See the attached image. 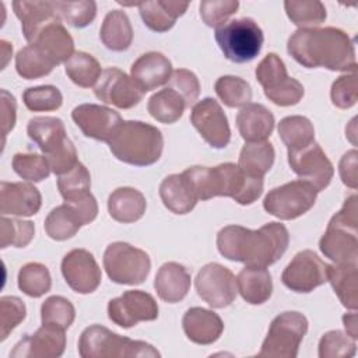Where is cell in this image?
<instances>
[{
    "mask_svg": "<svg viewBox=\"0 0 358 358\" xmlns=\"http://www.w3.org/2000/svg\"><path fill=\"white\" fill-rule=\"evenodd\" d=\"M62 274L67 285L78 294L94 292L102 280L101 268L85 249H73L62 260Z\"/></svg>",
    "mask_w": 358,
    "mask_h": 358,
    "instance_id": "cell-19",
    "label": "cell"
},
{
    "mask_svg": "<svg viewBox=\"0 0 358 358\" xmlns=\"http://www.w3.org/2000/svg\"><path fill=\"white\" fill-rule=\"evenodd\" d=\"M98 215V204L92 194L55 207L45 220V231L55 241L73 238L83 225L91 224Z\"/></svg>",
    "mask_w": 358,
    "mask_h": 358,
    "instance_id": "cell-11",
    "label": "cell"
},
{
    "mask_svg": "<svg viewBox=\"0 0 358 358\" xmlns=\"http://www.w3.org/2000/svg\"><path fill=\"white\" fill-rule=\"evenodd\" d=\"M0 48H1V69H4L10 59V55L13 53V46L7 41H0Z\"/></svg>",
    "mask_w": 358,
    "mask_h": 358,
    "instance_id": "cell-59",
    "label": "cell"
},
{
    "mask_svg": "<svg viewBox=\"0 0 358 358\" xmlns=\"http://www.w3.org/2000/svg\"><path fill=\"white\" fill-rule=\"evenodd\" d=\"M42 206L39 190L28 182H1L0 183V213L3 215L31 217Z\"/></svg>",
    "mask_w": 358,
    "mask_h": 358,
    "instance_id": "cell-22",
    "label": "cell"
},
{
    "mask_svg": "<svg viewBox=\"0 0 358 358\" xmlns=\"http://www.w3.org/2000/svg\"><path fill=\"white\" fill-rule=\"evenodd\" d=\"M59 15L74 28L90 25L96 15V3L90 0L78 1H55Z\"/></svg>",
    "mask_w": 358,
    "mask_h": 358,
    "instance_id": "cell-49",
    "label": "cell"
},
{
    "mask_svg": "<svg viewBox=\"0 0 358 358\" xmlns=\"http://www.w3.org/2000/svg\"><path fill=\"white\" fill-rule=\"evenodd\" d=\"M343 323H344V327L347 330V334L357 340L358 337V324H357V313L355 312H351V313H345L343 316Z\"/></svg>",
    "mask_w": 358,
    "mask_h": 358,
    "instance_id": "cell-58",
    "label": "cell"
},
{
    "mask_svg": "<svg viewBox=\"0 0 358 358\" xmlns=\"http://www.w3.org/2000/svg\"><path fill=\"white\" fill-rule=\"evenodd\" d=\"M103 268L110 281L123 285H138L151 270L150 256L126 242L108 245L103 253Z\"/></svg>",
    "mask_w": 358,
    "mask_h": 358,
    "instance_id": "cell-9",
    "label": "cell"
},
{
    "mask_svg": "<svg viewBox=\"0 0 358 358\" xmlns=\"http://www.w3.org/2000/svg\"><path fill=\"white\" fill-rule=\"evenodd\" d=\"M108 317L117 326L129 329L138 322H151L158 317V303L154 296L141 289L124 291L108 303Z\"/></svg>",
    "mask_w": 358,
    "mask_h": 358,
    "instance_id": "cell-16",
    "label": "cell"
},
{
    "mask_svg": "<svg viewBox=\"0 0 358 358\" xmlns=\"http://www.w3.org/2000/svg\"><path fill=\"white\" fill-rule=\"evenodd\" d=\"M56 64L35 45L29 43L15 56V70L25 80H36L52 73Z\"/></svg>",
    "mask_w": 358,
    "mask_h": 358,
    "instance_id": "cell-40",
    "label": "cell"
},
{
    "mask_svg": "<svg viewBox=\"0 0 358 358\" xmlns=\"http://www.w3.org/2000/svg\"><path fill=\"white\" fill-rule=\"evenodd\" d=\"M76 317V309L73 303L60 295H53L45 299L41 306L42 324L53 326L62 330L69 329Z\"/></svg>",
    "mask_w": 358,
    "mask_h": 358,
    "instance_id": "cell-44",
    "label": "cell"
},
{
    "mask_svg": "<svg viewBox=\"0 0 358 358\" xmlns=\"http://www.w3.org/2000/svg\"><path fill=\"white\" fill-rule=\"evenodd\" d=\"M57 189L64 201L78 199L91 189V175L88 169L78 162L71 171L57 178Z\"/></svg>",
    "mask_w": 358,
    "mask_h": 358,
    "instance_id": "cell-46",
    "label": "cell"
},
{
    "mask_svg": "<svg viewBox=\"0 0 358 358\" xmlns=\"http://www.w3.org/2000/svg\"><path fill=\"white\" fill-rule=\"evenodd\" d=\"M64 71L67 77L81 88L95 87L102 74L98 60L85 52H74L64 63Z\"/></svg>",
    "mask_w": 358,
    "mask_h": 358,
    "instance_id": "cell-39",
    "label": "cell"
},
{
    "mask_svg": "<svg viewBox=\"0 0 358 358\" xmlns=\"http://www.w3.org/2000/svg\"><path fill=\"white\" fill-rule=\"evenodd\" d=\"M236 288L250 305L267 302L273 292L271 274L266 267H245L236 275Z\"/></svg>",
    "mask_w": 358,
    "mask_h": 358,
    "instance_id": "cell-32",
    "label": "cell"
},
{
    "mask_svg": "<svg viewBox=\"0 0 358 358\" xmlns=\"http://www.w3.org/2000/svg\"><path fill=\"white\" fill-rule=\"evenodd\" d=\"M274 116L262 103H248L236 115V127L248 143L266 141L274 130Z\"/></svg>",
    "mask_w": 358,
    "mask_h": 358,
    "instance_id": "cell-26",
    "label": "cell"
},
{
    "mask_svg": "<svg viewBox=\"0 0 358 358\" xmlns=\"http://www.w3.org/2000/svg\"><path fill=\"white\" fill-rule=\"evenodd\" d=\"M358 197L351 194L327 224L319 241L320 252L337 264H357L358 259Z\"/></svg>",
    "mask_w": 358,
    "mask_h": 358,
    "instance_id": "cell-5",
    "label": "cell"
},
{
    "mask_svg": "<svg viewBox=\"0 0 358 358\" xmlns=\"http://www.w3.org/2000/svg\"><path fill=\"white\" fill-rule=\"evenodd\" d=\"M214 90L217 96L229 108H239L250 103L252 88L248 81L235 76H222L215 84Z\"/></svg>",
    "mask_w": 358,
    "mask_h": 358,
    "instance_id": "cell-42",
    "label": "cell"
},
{
    "mask_svg": "<svg viewBox=\"0 0 358 358\" xmlns=\"http://www.w3.org/2000/svg\"><path fill=\"white\" fill-rule=\"evenodd\" d=\"M27 315V308L18 296L0 298V340L4 341L11 330H14Z\"/></svg>",
    "mask_w": 358,
    "mask_h": 358,
    "instance_id": "cell-51",
    "label": "cell"
},
{
    "mask_svg": "<svg viewBox=\"0 0 358 358\" xmlns=\"http://www.w3.org/2000/svg\"><path fill=\"white\" fill-rule=\"evenodd\" d=\"M99 38L102 43L113 52L129 49L133 41V28L127 14L122 10L109 11L103 18Z\"/></svg>",
    "mask_w": 358,
    "mask_h": 358,
    "instance_id": "cell-35",
    "label": "cell"
},
{
    "mask_svg": "<svg viewBox=\"0 0 358 358\" xmlns=\"http://www.w3.org/2000/svg\"><path fill=\"white\" fill-rule=\"evenodd\" d=\"M306 331L308 319L301 312H282L273 319L257 355L267 358H295Z\"/></svg>",
    "mask_w": 358,
    "mask_h": 358,
    "instance_id": "cell-8",
    "label": "cell"
},
{
    "mask_svg": "<svg viewBox=\"0 0 358 358\" xmlns=\"http://www.w3.org/2000/svg\"><path fill=\"white\" fill-rule=\"evenodd\" d=\"M278 136L287 150H298L315 141V127L305 116H287L278 123Z\"/></svg>",
    "mask_w": 358,
    "mask_h": 358,
    "instance_id": "cell-38",
    "label": "cell"
},
{
    "mask_svg": "<svg viewBox=\"0 0 358 358\" xmlns=\"http://www.w3.org/2000/svg\"><path fill=\"white\" fill-rule=\"evenodd\" d=\"M284 8L288 18L299 28H315L322 24L326 17V7L322 1H284Z\"/></svg>",
    "mask_w": 358,
    "mask_h": 358,
    "instance_id": "cell-43",
    "label": "cell"
},
{
    "mask_svg": "<svg viewBox=\"0 0 358 358\" xmlns=\"http://www.w3.org/2000/svg\"><path fill=\"white\" fill-rule=\"evenodd\" d=\"M274 157L275 151L271 143H246L241 150L238 168L246 175L263 178L271 169L274 164Z\"/></svg>",
    "mask_w": 358,
    "mask_h": 358,
    "instance_id": "cell-36",
    "label": "cell"
},
{
    "mask_svg": "<svg viewBox=\"0 0 358 358\" xmlns=\"http://www.w3.org/2000/svg\"><path fill=\"white\" fill-rule=\"evenodd\" d=\"M182 173L190 182L197 200L231 197L241 206H249L263 193V178L246 175L232 162L214 168L196 165Z\"/></svg>",
    "mask_w": 358,
    "mask_h": 358,
    "instance_id": "cell-3",
    "label": "cell"
},
{
    "mask_svg": "<svg viewBox=\"0 0 358 358\" xmlns=\"http://www.w3.org/2000/svg\"><path fill=\"white\" fill-rule=\"evenodd\" d=\"M186 109L185 99L172 88H164L150 96L147 102L148 113L159 123L171 124L178 122Z\"/></svg>",
    "mask_w": 358,
    "mask_h": 358,
    "instance_id": "cell-37",
    "label": "cell"
},
{
    "mask_svg": "<svg viewBox=\"0 0 358 358\" xmlns=\"http://www.w3.org/2000/svg\"><path fill=\"white\" fill-rule=\"evenodd\" d=\"M288 164L294 173L310 183L317 193L330 185L334 175L333 164L316 141L298 150H288Z\"/></svg>",
    "mask_w": 358,
    "mask_h": 358,
    "instance_id": "cell-14",
    "label": "cell"
},
{
    "mask_svg": "<svg viewBox=\"0 0 358 358\" xmlns=\"http://www.w3.org/2000/svg\"><path fill=\"white\" fill-rule=\"evenodd\" d=\"M190 122L201 138L213 148H225L231 140L227 115L214 98H204L193 105Z\"/></svg>",
    "mask_w": 358,
    "mask_h": 358,
    "instance_id": "cell-17",
    "label": "cell"
},
{
    "mask_svg": "<svg viewBox=\"0 0 358 358\" xmlns=\"http://www.w3.org/2000/svg\"><path fill=\"white\" fill-rule=\"evenodd\" d=\"M327 281L331 284L343 306L351 310L358 308L357 264H327Z\"/></svg>",
    "mask_w": 358,
    "mask_h": 358,
    "instance_id": "cell-34",
    "label": "cell"
},
{
    "mask_svg": "<svg viewBox=\"0 0 358 358\" xmlns=\"http://www.w3.org/2000/svg\"><path fill=\"white\" fill-rule=\"evenodd\" d=\"M168 88L175 90L185 99L186 108L193 105L200 95V83L194 73L186 69H178L172 71L168 83Z\"/></svg>",
    "mask_w": 358,
    "mask_h": 358,
    "instance_id": "cell-54",
    "label": "cell"
},
{
    "mask_svg": "<svg viewBox=\"0 0 358 358\" xmlns=\"http://www.w3.org/2000/svg\"><path fill=\"white\" fill-rule=\"evenodd\" d=\"M215 41L228 60L248 63L260 53L264 36L255 20L243 17L215 28Z\"/></svg>",
    "mask_w": 358,
    "mask_h": 358,
    "instance_id": "cell-7",
    "label": "cell"
},
{
    "mask_svg": "<svg viewBox=\"0 0 358 358\" xmlns=\"http://www.w3.org/2000/svg\"><path fill=\"white\" fill-rule=\"evenodd\" d=\"M358 154L357 150L347 151L338 164V172L343 183L351 189L358 187Z\"/></svg>",
    "mask_w": 358,
    "mask_h": 358,
    "instance_id": "cell-56",
    "label": "cell"
},
{
    "mask_svg": "<svg viewBox=\"0 0 358 358\" xmlns=\"http://www.w3.org/2000/svg\"><path fill=\"white\" fill-rule=\"evenodd\" d=\"M239 1L236 0H204L200 3V17L207 27L218 28L236 13Z\"/></svg>",
    "mask_w": 358,
    "mask_h": 358,
    "instance_id": "cell-52",
    "label": "cell"
},
{
    "mask_svg": "<svg viewBox=\"0 0 358 358\" xmlns=\"http://www.w3.org/2000/svg\"><path fill=\"white\" fill-rule=\"evenodd\" d=\"M14 172L25 180L41 182L50 175V166L45 155L34 152H18L13 157Z\"/></svg>",
    "mask_w": 358,
    "mask_h": 358,
    "instance_id": "cell-47",
    "label": "cell"
},
{
    "mask_svg": "<svg viewBox=\"0 0 358 358\" xmlns=\"http://www.w3.org/2000/svg\"><path fill=\"white\" fill-rule=\"evenodd\" d=\"M17 103L15 98L7 91L1 90V133L3 137H6L15 126V119H17Z\"/></svg>",
    "mask_w": 358,
    "mask_h": 358,
    "instance_id": "cell-57",
    "label": "cell"
},
{
    "mask_svg": "<svg viewBox=\"0 0 358 358\" xmlns=\"http://www.w3.org/2000/svg\"><path fill=\"white\" fill-rule=\"evenodd\" d=\"M32 45L38 46L56 66L66 63L74 53V41L63 27L62 20L45 25Z\"/></svg>",
    "mask_w": 358,
    "mask_h": 358,
    "instance_id": "cell-29",
    "label": "cell"
},
{
    "mask_svg": "<svg viewBox=\"0 0 358 358\" xmlns=\"http://www.w3.org/2000/svg\"><path fill=\"white\" fill-rule=\"evenodd\" d=\"M78 354L83 358L161 357L151 344L119 336L101 324H92L84 329L78 340Z\"/></svg>",
    "mask_w": 358,
    "mask_h": 358,
    "instance_id": "cell-6",
    "label": "cell"
},
{
    "mask_svg": "<svg viewBox=\"0 0 358 358\" xmlns=\"http://www.w3.org/2000/svg\"><path fill=\"white\" fill-rule=\"evenodd\" d=\"M147 208L144 194L134 187H117L108 199L109 215L123 224L138 221Z\"/></svg>",
    "mask_w": 358,
    "mask_h": 358,
    "instance_id": "cell-31",
    "label": "cell"
},
{
    "mask_svg": "<svg viewBox=\"0 0 358 358\" xmlns=\"http://www.w3.org/2000/svg\"><path fill=\"white\" fill-rule=\"evenodd\" d=\"M94 94L99 101L119 109L136 106L144 95L134 80L116 67H108L102 71L94 87Z\"/></svg>",
    "mask_w": 358,
    "mask_h": 358,
    "instance_id": "cell-18",
    "label": "cell"
},
{
    "mask_svg": "<svg viewBox=\"0 0 358 358\" xmlns=\"http://www.w3.org/2000/svg\"><path fill=\"white\" fill-rule=\"evenodd\" d=\"M112 154L122 162L134 166L155 164L164 150L159 129L140 120H123L108 141Z\"/></svg>",
    "mask_w": 358,
    "mask_h": 358,
    "instance_id": "cell-4",
    "label": "cell"
},
{
    "mask_svg": "<svg viewBox=\"0 0 358 358\" xmlns=\"http://www.w3.org/2000/svg\"><path fill=\"white\" fill-rule=\"evenodd\" d=\"M190 282V273L183 264L168 262L158 268L154 280V288L164 302L176 303L187 295Z\"/></svg>",
    "mask_w": 358,
    "mask_h": 358,
    "instance_id": "cell-27",
    "label": "cell"
},
{
    "mask_svg": "<svg viewBox=\"0 0 358 358\" xmlns=\"http://www.w3.org/2000/svg\"><path fill=\"white\" fill-rule=\"evenodd\" d=\"M331 102L340 109H348L358 101V80L355 71L340 76L330 90Z\"/></svg>",
    "mask_w": 358,
    "mask_h": 358,
    "instance_id": "cell-53",
    "label": "cell"
},
{
    "mask_svg": "<svg viewBox=\"0 0 358 358\" xmlns=\"http://www.w3.org/2000/svg\"><path fill=\"white\" fill-rule=\"evenodd\" d=\"M289 56L306 69L323 67L331 71H355L354 41L340 28H299L288 42Z\"/></svg>",
    "mask_w": 358,
    "mask_h": 358,
    "instance_id": "cell-1",
    "label": "cell"
},
{
    "mask_svg": "<svg viewBox=\"0 0 358 358\" xmlns=\"http://www.w3.org/2000/svg\"><path fill=\"white\" fill-rule=\"evenodd\" d=\"M45 157L49 162L50 171L53 173H56L57 176L67 173L69 171H71L80 162L77 159L76 147H74L73 141L69 137L64 140V143L60 147H57L53 152H50Z\"/></svg>",
    "mask_w": 358,
    "mask_h": 358,
    "instance_id": "cell-55",
    "label": "cell"
},
{
    "mask_svg": "<svg viewBox=\"0 0 358 358\" xmlns=\"http://www.w3.org/2000/svg\"><path fill=\"white\" fill-rule=\"evenodd\" d=\"M316 189L305 180H291L274 187L263 200V208L280 220H295L308 213L316 203Z\"/></svg>",
    "mask_w": 358,
    "mask_h": 358,
    "instance_id": "cell-12",
    "label": "cell"
},
{
    "mask_svg": "<svg viewBox=\"0 0 358 358\" xmlns=\"http://www.w3.org/2000/svg\"><path fill=\"white\" fill-rule=\"evenodd\" d=\"M143 22L154 32L169 31L176 20L185 14L189 7L186 1L176 0H151L137 4Z\"/></svg>",
    "mask_w": 358,
    "mask_h": 358,
    "instance_id": "cell-28",
    "label": "cell"
},
{
    "mask_svg": "<svg viewBox=\"0 0 358 358\" xmlns=\"http://www.w3.org/2000/svg\"><path fill=\"white\" fill-rule=\"evenodd\" d=\"M281 281L294 292L308 294L327 282V264L313 250H301L284 268Z\"/></svg>",
    "mask_w": 358,
    "mask_h": 358,
    "instance_id": "cell-15",
    "label": "cell"
},
{
    "mask_svg": "<svg viewBox=\"0 0 358 358\" xmlns=\"http://www.w3.org/2000/svg\"><path fill=\"white\" fill-rule=\"evenodd\" d=\"M22 101L27 109L32 112H49L62 106L63 95L55 85H39L27 88L22 94Z\"/></svg>",
    "mask_w": 358,
    "mask_h": 358,
    "instance_id": "cell-48",
    "label": "cell"
},
{
    "mask_svg": "<svg viewBox=\"0 0 358 358\" xmlns=\"http://www.w3.org/2000/svg\"><path fill=\"white\" fill-rule=\"evenodd\" d=\"M18 288L28 296L39 298L50 291L52 278L46 266L31 262L24 264L18 271Z\"/></svg>",
    "mask_w": 358,
    "mask_h": 358,
    "instance_id": "cell-41",
    "label": "cell"
},
{
    "mask_svg": "<svg viewBox=\"0 0 358 358\" xmlns=\"http://www.w3.org/2000/svg\"><path fill=\"white\" fill-rule=\"evenodd\" d=\"M199 296L211 308L222 309L236 298V278L232 271L218 263H208L200 268L194 280Z\"/></svg>",
    "mask_w": 358,
    "mask_h": 358,
    "instance_id": "cell-13",
    "label": "cell"
},
{
    "mask_svg": "<svg viewBox=\"0 0 358 358\" xmlns=\"http://www.w3.org/2000/svg\"><path fill=\"white\" fill-rule=\"evenodd\" d=\"M159 197L164 206L175 214L190 213L196 203V193L183 173H172L159 185Z\"/></svg>",
    "mask_w": 358,
    "mask_h": 358,
    "instance_id": "cell-30",
    "label": "cell"
},
{
    "mask_svg": "<svg viewBox=\"0 0 358 358\" xmlns=\"http://www.w3.org/2000/svg\"><path fill=\"white\" fill-rule=\"evenodd\" d=\"M255 74L263 87L264 95L278 106L296 105L305 94L303 85L288 76L284 62L275 53L264 56Z\"/></svg>",
    "mask_w": 358,
    "mask_h": 358,
    "instance_id": "cell-10",
    "label": "cell"
},
{
    "mask_svg": "<svg viewBox=\"0 0 358 358\" xmlns=\"http://www.w3.org/2000/svg\"><path fill=\"white\" fill-rule=\"evenodd\" d=\"M182 327L190 341L201 345L215 343L224 331L221 317L213 310L199 306L190 308L185 312Z\"/></svg>",
    "mask_w": 358,
    "mask_h": 358,
    "instance_id": "cell-24",
    "label": "cell"
},
{
    "mask_svg": "<svg viewBox=\"0 0 358 358\" xmlns=\"http://www.w3.org/2000/svg\"><path fill=\"white\" fill-rule=\"evenodd\" d=\"M288 243V229L280 222H268L255 231L242 225H228L217 234L218 252L225 259L248 267L274 264L285 253Z\"/></svg>",
    "mask_w": 358,
    "mask_h": 358,
    "instance_id": "cell-2",
    "label": "cell"
},
{
    "mask_svg": "<svg viewBox=\"0 0 358 358\" xmlns=\"http://www.w3.org/2000/svg\"><path fill=\"white\" fill-rule=\"evenodd\" d=\"M130 74L140 90L148 92L168 83L172 74V63L159 52H148L131 64Z\"/></svg>",
    "mask_w": 358,
    "mask_h": 358,
    "instance_id": "cell-23",
    "label": "cell"
},
{
    "mask_svg": "<svg viewBox=\"0 0 358 358\" xmlns=\"http://www.w3.org/2000/svg\"><path fill=\"white\" fill-rule=\"evenodd\" d=\"M35 235V225L31 221L17 220V218H6L4 215L0 218V246L6 249L8 246L14 248H25Z\"/></svg>",
    "mask_w": 358,
    "mask_h": 358,
    "instance_id": "cell-45",
    "label": "cell"
},
{
    "mask_svg": "<svg viewBox=\"0 0 358 358\" xmlns=\"http://www.w3.org/2000/svg\"><path fill=\"white\" fill-rule=\"evenodd\" d=\"M355 340L340 330H331L322 336L319 341L320 358L352 357L355 354Z\"/></svg>",
    "mask_w": 358,
    "mask_h": 358,
    "instance_id": "cell-50",
    "label": "cell"
},
{
    "mask_svg": "<svg viewBox=\"0 0 358 358\" xmlns=\"http://www.w3.org/2000/svg\"><path fill=\"white\" fill-rule=\"evenodd\" d=\"M14 13L21 21L24 38L32 43L39 31L53 22L62 20L56 10L55 1H14Z\"/></svg>",
    "mask_w": 358,
    "mask_h": 358,
    "instance_id": "cell-25",
    "label": "cell"
},
{
    "mask_svg": "<svg viewBox=\"0 0 358 358\" xmlns=\"http://www.w3.org/2000/svg\"><path fill=\"white\" fill-rule=\"evenodd\" d=\"M64 330L42 324L34 334L21 338L10 352L13 358H57L64 352Z\"/></svg>",
    "mask_w": 358,
    "mask_h": 358,
    "instance_id": "cell-21",
    "label": "cell"
},
{
    "mask_svg": "<svg viewBox=\"0 0 358 358\" xmlns=\"http://www.w3.org/2000/svg\"><path fill=\"white\" fill-rule=\"evenodd\" d=\"M27 133L45 155L53 152L67 138L63 120L53 116L32 117L28 122Z\"/></svg>",
    "mask_w": 358,
    "mask_h": 358,
    "instance_id": "cell-33",
    "label": "cell"
},
{
    "mask_svg": "<svg viewBox=\"0 0 358 358\" xmlns=\"http://www.w3.org/2000/svg\"><path fill=\"white\" fill-rule=\"evenodd\" d=\"M71 117L85 137L106 143L123 122L116 110L96 103H81L76 106Z\"/></svg>",
    "mask_w": 358,
    "mask_h": 358,
    "instance_id": "cell-20",
    "label": "cell"
}]
</instances>
